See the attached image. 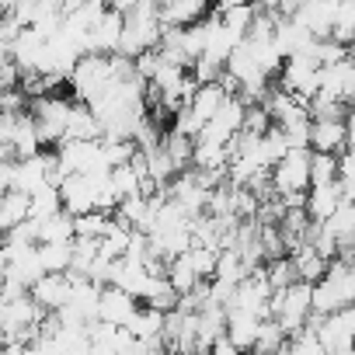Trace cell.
<instances>
[{"label": "cell", "mask_w": 355, "mask_h": 355, "mask_svg": "<svg viewBox=\"0 0 355 355\" xmlns=\"http://www.w3.org/2000/svg\"><path fill=\"white\" fill-rule=\"evenodd\" d=\"M125 331H129L132 338H160V331H164V313L143 303V306H136V313L129 317Z\"/></svg>", "instance_id": "18"}, {"label": "cell", "mask_w": 355, "mask_h": 355, "mask_svg": "<svg viewBox=\"0 0 355 355\" xmlns=\"http://www.w3.org/2000/svg\"><path fill=\"white\" fill-rule=\"evenodd\" d=\"M282 345H286V334H282V327H279L272 317H265V320L258 324V334H254L251 355H272V352H279Z\"/></svg>", "instance_id": "24"}, {"label": "cell", "mask_w": 355, "mask_h": 355, "mask_svg": "<svg viewBox=\"0 0 355 355\" xmlns=\"http://www.w3.org/2000/svg\"><path fill=\"white\" fill-rule=\"evenodd\" d=\"M209 355H244V352H237V348L227 341V334H220V338L209 345Z\"/></svg>", "instance_id": "33"}, {"label": "cell", "mask_w": 355, "mask_h": 355, "mask_svg": "<svg viewBox=\"0 0 355 355\" xmlns=\"http://www.w3.org/2000/svg\"><path fill=\"white\" fill-rule=\"evenodd\" d=\"M272 189L275 196H289V192H306L310 189V150H286L272 167Z\"/></svg>", "instance_id": "2"}, {"label": "cell", "mask_w": 355, "mask_h": 355, "mask_svg": "<svg viewBox=\"0 0 355 355\" xmlns=\"http://www.w3.org/2000/svg\"><path fill=\"white\" fill-rule=\"evenodd\" d=\"M35 227H39V234H35V241L39 244H53V241H73V216L70 213H53V216H42V220H35Z\"/></svg>", "instance_id": "16"}, {"label": "cell", "mask_w": 355, "mask_h": 355, "mask_svg": "<svg viewBox=\"0 0 355 355\" xmlns=\"http://www.w3.org/2000/svg\"><path fill=\"white\" fill-rule=\"evenodd\" d=\"M28 296H32L46 313H53V310H60V306L70 300V279H67L63 272H46L42 279H35V282L28 286Z\"/></svg>", "instance_id": "9"}, {"label": "cell", "mask_w": 355, "mask_h": 355, "mask_svg": "<svg viewBox=\"0 0 355 355\" xmlns=\"http://www.w3.org/2000/svg\"><path fill=\"white\" fill-rule=\"evenodd\" d=\"M223 98H230V94H223V87L213 80V84H199L196 87V94L185 101V112H189V119L192 122H199V125H206L213 115H216V108L223 105Z\"/></svg>", "instance_id": "13"}, {"label": "cell", "mask_w": 355, "mask_h": 355, "mask_svg": "<svg viewBox=\"0 0 355 355\" xmlns=\"http://www.w3.org/2000/svg\"><path fill=\"white\" fill-rule=\"evenodd\" d=\"M63 206H60V189L56 185H39V189H32L28 192V220H42V216H53V213H60Z\"/></svg>", "instance_id": "19"}, {"label": "cell", "mask_w": 355, "mask_h": 355, "mask_svg": "<svg viewBox=\"0 0 355 355\" xmlns=\"http://www.w3.org/2000/svg\"><path fill=\"white\" fill-rule=\"evenodd\" d=\"M352 146V125L348 119H310L306 125V150L313 153H341Z\"/></svg>", "instance_id": "4"}, {"label": "cell", "mask_w": 355, "mask_h": 355, "mask_svg": "<svg viewBox=\"0 0 355 355\" xmlns=\"http://www.w3.org/2000/svg\"><path fill=\"white\" fill-rule=\"evenodd\" d=\"M244 275H248V268H244L241 254H237L234 248H220V254H216V268H213V279H216V282H227V286H237Z\"/></svg>", "instance_id": "21"}, {"label": "cell", "mask_w": 355, "mask_h": 355, "mask_svg": "<svg viewBox=\"0 0 355 355\" xmlns=\"http://www.w3.org/2000/svg\"><path fill=\"white\" fill-rule=\"evenodd\" d=\"M317 94H327L341 105H352V94H355V63H352V56L317 70Z\"/></svg>", "instance_id": "5"}, {"label": "cell", "mask_w": 355, "mask_h": 355, "mask_svg": "<svg viewBox=\"0 0 355 355\" xmlns=\"http://www.w3.org/2000/svg\"><path fill=\"white\" fill-rule=\"evenodd\" d=\"M56 189H60V206H63V213L80 216V213L94 209L98 185H94V178H91V174H67Z\"/></svg>", "instance_id": "6"}, {"label": "cell", "mask_w": 355, "mask_h": 355, "mask_svg": "<svg viewBox=\"0 0 355 355\" xmlns=\"http://www.w3.org/2000/svg\"><path fill=\"white\" fill-rule=\"evenodd\" d=\"M196 355H209V352H196Z\"/></svg>", "instance_id": "38"}, {"label": "cell", "mask_w": 355, "mask_h": 355, "mask_svg": "<svg viewBox=\"0 0 355 355\" xmlns=\"http://www.w3.org/2000/svg\"><path fill=\"white\" fill-rule=\"evenodd\" d=\"M216 248H202V244H192L189 251H185V258H189V265H192V272L202 279V282H209L213 279V268H216Z\"/></svg>", "instance_id": "26"}, {"label": "cell", "mask_w": 355, "mask_h": 355, "mask_svg": "<svg viewBox=\"0 0 355 355\" xmlns=\"http://www.w3.org/2000/svg\"><path fill=\"white\" fill-rule=\"evenodd\" d=\"M143 303H146V306H153V310H160V313H167V310H174V306H178V293H174V289L167 286V279H164V282L157 286V293H153L150 300H143Z\"/></svg>", "instance_id": "30"}, {"label": "cell", "mask_w": 355, "mask_h": 355, "mask_svg": "<svg viewBox=\"0 0 355 355\" xmlns=\"http://www.w3.org/2000/svg\"><path fill=\"white\" fill-rule=\"evenodd\" d=\"M334 178H338V153L310 150V185H331Z\"/></svg>", "instance_id": "25"}, {"label": "cell", "mask_w": 355, "mask_h": 355, "mask_svg": "<svg viewBox=\"0 0 355 355\" xmlns=\"http://www.w3.org/2000/svg\"><path fill=\"white\" fill-rule=\"evenodd\" d=\"M160 146H164V153L174 160L178 171H189V164H192V139H189V136L167 129V132H160Z\"/></svg>", "instance_id": "22"}, {"label": "cell", "mask_w": 355, "mask_h": 355, "mask_svg": "<svg viewBox=\"0 0 355 355\" xmlns=\"http://www.w3.org/2000/svg\"><path fill=\"white\" fill-rule=\"evenodd\" d=\"M341 202H345V196H341L338 182H331V185H310L303 192V209H306V216L313 223H324Z\"/></svg>", "instance_id": "12"}, {"label": "cell", "mask_w": 355, "mask_h": 355, "mask_svg": "<svg viewBox=\"0 0 355 355\" xmlns=\"http://www.w3.org/2000/svg\"><path fill=\"white\" fill-rule=\"evenodd\" d=\"M272 355H289V348H286V345H282V348H279V352H272Z\"/></svg>", "instance_id": "37"}, {"label": "cell", "mask_w": 355, "mask_h": 355, "mask_svg": "<svg viewBox=\"0 0 355 355\" xmlns=\"http://www.w3.org/2000/svg\"><path fill=\"white\" fill-rule=\"evenodd\" d=\"M310 282H289L286 289H275L268 296V317L282 327V334H296L310 317Z\"/></svg>", "instance_id": "1"}, {"label": "cell", "mask_w": 355, "mask_h": 355, "mask_svg": "<svg viewBox=\"0 0 355 355\" xmlns=\"http://www.w3.org/2000/svg\"><path fill=\"white\" fill-rule=\"evenodd\" d=\"M21 220H28V196L11 189V192L0 196V234H8Z\"/></svg>", "instance_id": "17"}, {"label": "cell", "mask_w": 355, "mask_h": 355, "mask_svg": "<svg viewBox=\"0 0 355 355\" xmlns=\"http://www.w3.org/2000/svg\"><path fill=\"white\" fill-rule=\"evenodd\" d=\"M286 348H289V355H327L310 327H300L296 334H289L286 338Z\"/></svg>", "instance_id": "29"}, {"label": "cell", "mask_w": 355, "mask_h": 355, "mask_svg": "<svg viewBox=\"0 0 355 355\" xmlns=\"http://www.w3.org/2000/svg\"><path fill=\"white\" fill-rule=\"evenodd\" d=\"M15 189V160H0V196Z\"/></svg>", "instance_id": "32"}, {"label": "cell", "mask_w": 355, "mask_h": 355, "mask_svg": "<svg viewBox=\"0 0 355 355\" xmlns=\"http://www.w3.org/2000/svg\"><path fill=\"white\" fill-rule=\"evenodd\" d=\"M112 220V213H101V209H87L80 216H73V237H101L105 223Z\"/></svg>", "instance_id": "28"}, {"label": "cell", "mask_w": 355, "mask_h": 355, "mask_svg": "<svg viewBox=\"0 0 355 355\" xmlns=\"http://www.w3.org/2000/svg\"><path fill=\"white\" fill-rule=\"evenodd\" d=\"M0 160H15V153H11V146L0 139Z\"/></svg>", "instance_id": "34"}, {"label": "cell", "mask_w": 355, "mask_h": 355, "mask_svg": "<svg viewBox=\"0 0 355 355\" xmlns=\"http://www.w3.org/2000/svg\"><path fill=\"white\" fill-rule=\"evenodd\" d=\"M136 306H139V300H136V296H129L125 289L101 286V293H98V320H105V324L125 327V324H129V317L136 313Z\"/></svg>", "instance_id": "7"}, {"label": "cell", "mask_w": 355, "mask_h": 355, "mask_svg": "<svg viewBox=\"0 0 355 355\" xmlns=\"http://www.w3.org/2000/svg\"><path fill=\"white\" fill-rule=\"evenodd\" d=\"M139 341V355H171L164 338H136Z\"/></svg>", "instance_id": "31"}, {"label": "cell", "mask_w": 355, "mask_h": 355, "mask_svg": "<svg viewBox=\"0 0 355 355\" xmlns=\"http://www.w3.org/2000/svg\"><path fill=\"white\" fill-rule=\"evenodd\" d=\"M258 317L254 313H248V310H241V306H227V317H223V334H227V341L237 348V352H251V345H254V334H258Z\"/></svg>", "instance_id": "11"}, {"label": "cell", "mask_w": 355, "mask_h": 355, "mask_svg": "<svg viewBox=\"0 0 355 355\" xmlns=\"http://www.w3.org/2000/svg\"><path fill=\"white\" fill-rule=\"evenodd\" d=\"M324 234H331L338 241V258L352 261V241H355V206L352 202H341L324 223H320Z\"/></svg>", "instance_id": "10"}, {"label": "cell", "mask_w": 355, "mask_h": 355, "mask_svg": "<svg viewBox=\"0 0 355 355\" xmlns=\"http://www.w3.org/2000/svg\"><path fill=\"white\" fill-rule=\"evenodd\" d=\"M21 355H42V352H39V345L32 341V345H25V348H21Z\"/></svg>", "instance_id": "36"}, {"label": "cell", "mask_w": 355, "mask_h": 355, "mask_svg": "<svg viewBox=\"0 0 355 355\" xmlns=\"http://www.w3.org/2000/svg\"><path fill=\"white\" fill-rule=\"evenodd\" d=\"M63 139H101V125L98 119L91 115V108L84 101H73L70 105V115H67V136Z\"/></svg>", "instance_id": "15"}, {"label": "cell", "mask_w": 355, "mask_h": 355, "mask_svg": "<svg viewBox=\"0 0 355 355\" xmlns=\"http://www.w3.org/2000/svg\"><path fill=\"white\" fill-rule=\"evenodd\" d=\"M317 63L310 60V56H286L282 60V67H279V91H286V94H293V98H300V101H306V98H313L317 94Z\"/></svg>", "instance_id": "3"}, {"label": "cell", "mask_w": 355, "mask_h": 355, "mask_svg": "<svg viewBox=\"0 0 355 355\" xmlns=\"http://www.w3.org/2000/svg\"><path fill=\"white\" fill-rule=\"evenodd\" d=\"M261 275H265V282H268L272 293H275V289H286L289 282H296L289 258H272V261H265V265H261Z\"/></svg>", "instance_id": "27"}, {"label": "cell", "mask_w": 355, "mask_h": 355, "mask_svg": "<svg viewBox=\"0 0 355 355\" xmlns=\"http://www.w3.org/2000/svg\"><path fill=\"white\" fill-rule=\"evenodd\" d=\"M352 35H355V0H338L334 21H331V39L341 46H352Z\"/></svg>", "instance_id": "23"}, {"label": "cell", "mask_w": 355, "mask_h": 355, "mask_svg": "<svg viewBox=\"0 0 355 355\" xmlns=\"http://www.w3.org/2000/svg\"><path fill=\"white\" fill-rule=\"evenodd\" d=\"M286 258H289V265H293L296 282H310V286H313V282L327 272V261H324L310 244H300V248H296V251H289Z\"/></svg>", "instance_id": "14"}, {"label": "cell", "mask_w": 355, "mask_h": 355, "mask_svg": "<svg viewBox=\"0 0 355 355\" xmlns=\"http://www.w3.org/2000/svg\"><path fill=\"white\" fill-rule=\"evenodd\" d=\"M70 261H73V241L39 244V265H42V272H67Z\"/></svg>", "instance_id": "20"}, {"label": "cell", "mask_w": 355, "mask_h": 355, "mask_svg": "<svg viewBox=\"0 0 355 355\" xmlns=\"http://www.w3.org/2000/svg\"><path fill=\"white\" fill-rule=\"evenodd\" d=\"M4 268H8V251H4V244H0V279H4Z\"/></svg>", "instance_id": "35"}, {"label": "cell", "mask_w": 355, "mask_h": 355, "mask_svg": "<svg viewBox=\"0 0 355 355\" xmlns=\"http://www.w3.org/2000/svg\"><path fill=\"white\" fill-rule=\"evenodd\" d=\"M213 15V0H164L160 4V25L189 28Z\"/></svg>", "instance_id": "8"}]
</instances>
